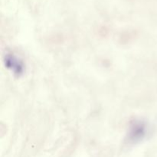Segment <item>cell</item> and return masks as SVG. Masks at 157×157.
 <instances>
[{
	"mask_svg": "<svg viewBox=\"0 0 157 157\" xmlns=\"http://www.w3.org/2000/svg\"><path fill=\"white\" fill-rule=\"evenodd\" d=\"M5 62H6V67L9 69H10L14 74L18 75H20L22 74L23 70H24V67H23V64L21 63V61L17 57L12 55H6Z\"/></svg>",
	"mask_w": 157,
	"mask_h": 157,
	"instance_id": "obj_1",
	"label": "cell"
}]
</instances>
